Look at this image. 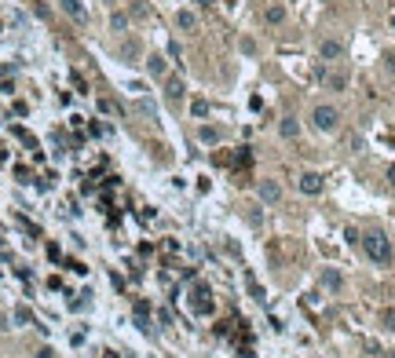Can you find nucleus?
Returning <instances> with one entry per match:
<instances>
[{
  "mask_svg": "<svg viewBox=\"0 0 395 358\" xmlns=\"http://www.w3.org/2000/svg\"><path fill=\"white\" fill-rule=\"evenodd\" d=\"M201 139H205V143H216V139H220V132H216L212 125H205V128H201Z\"/></svg>",
  "mask_w": 395,
  "mask_h": 358,
  "instance_id": "4468645a",
  "label": "nucleus"
},
{
  "mask_svg": "<svg viewBox=\"0 0 395 358\" xmlns=\"http://www.w3.org/2000/svg\"><path fill=\"white\" fill-rule=\"evenodd\" d=\"M311 121H315V128H318V132H333V128H337V121H341V114H337L333 106H315Z\"/></svg>",
  "mask_w": 395,
  "mask_h": 358,
  "instance_id": "f03ea898",
  "label": "nucleus"
},
{
  "mask_svg": "<svg viewBox=\"0 0 395 358\" xmlns=\"http://www.w3.org/2000/svg\"><path fill=\"white\" fill-rule=\"evenodd\" d=\"M194 117H205V114H209V102H205V99H194Z\"/></svg>",
  "mask_w": 395,
  "mask_h": 358,
  "instance_id": "ddd939ff",
  "label": "nucleus"
},
{
  "mask_svg": "<svg viewBox=\"0 0 395 358\" xmlns=\"http://www.w3.org/2000/svg\"><path fill=\"white\" fill-rule=\"evenodd\" d=\"M15 322H22V325H30V322H33V314H30V311H26V307H18V311H15Z\"/></svg>",
  "mask_w": 395,
  "mask_h": 358,
  "instance_id": "2eb2a0df",
  "label": "nucleus"
},
{
  "mask_svg": "<svg viewBox=\"0 0 395 358\" xmlns=\"http://www.w3.org/2000/svg\"><path fill=\"white\" fill-rule=\"evenodd\" d=\"M176 22H180V30H194V11H180V15H176Z\"/></svg>",
  "mask_w": 395,
  "mask_h": 358,
  "instance_id": "9b49d317",
  "label": "nucleus"
},
{
  "mask_svg": "<svg viewBox=\"0 0 395 358\" xmlns=\"http://www.w3.org/2000/svg\"><path fill=\"white\" fill-rule=\"evenodd\" d=\"M147 70H150V77H165V59H161V55H150Z\"/></svg>",
  "mask_w": 395,
  "mask_h": 358,
  "instance_id": "1a4fd4ad",
  "label": "nucleus"
},
{
  "mask_svg": "<svg viewBox=\"0 0 395 358\" xmlns=\"http://www.w3.org/2000/svg\"><path fill=\"white\" fill-rule=\"evenodd\" d=\"M110 22H114V30H125V26H128V18H125V15H114Z\"/></svg>",
  "mask_w": 395,
  "mask_h": 358,
  "instance_id": "f3484780",
  "label": "nucleus"
},
{
  "mask_svg": "<svg viewBox=\"0 0 395 358\" xmlns=\"http://www.w3.org/2000/svg\"><path fill=\"white\" fill-rule=\"evenodd\" d=\"M381 318H384V325H388V329H395V311H384Z\"/></svg>",
  "mask_w": 395,
  "mask_h": 358,
  "instance_id": "a211bd4d",
  "label": "nucleus"
},
{
  "mask_svg": "<svg viewBox=\"0 0 395 358\" xmlns=\"http://www.w3.org/2000/svg\"><path fill=\"white\" fill-rule=\"evenodd\" d=\"M388 70H395V55H388Z\"/></svg>",
  "mask_w": 395,
  "mask_h": 358,
  "instance_id": "412c9836",
  "label": "nucleus"
},
{
  "mask_svg": "<svg viewBox=\"0 0 395 358\" xmlns=\"http://www.w3.org/2000/svg\"><path fill=\"white\" fill-rule=\"evenodd\" d=\"M300 190H304V194H318V190H322V176H318V172L300 176Z\"/></svg>",
  "mask_w": 395,
  "mask_h": 358,
  "instance_id": "7ed1b4c3",
  "label": "nucleus"
},
{
  "mask_svg": "<svg viewBox=\"0 0 395 358\" xmlns=\"http://www.w3.org/2000/svg\"><path fill=\"white\" fill-rule=\"evenodd\" d=\"M362 249H366V256H370L373 263H381V267H388V263L395 260V252H392V241L384 238L381 230H370L362 238Z\"/></svg>",
  "mask_w": 395,
  "mask_h": 358,
  "instance_id": "f257e3e1",
  "label": "nucleus"
},
{
  "mask_svg": "<svg viewBox=\"0 0 395 358\" xmlns=\"http://www.w3.org/2000/svg\"><path fill=\"white\" fill-rule=\"evenodd\" d=\"M392 358H395V355H392Z\"/></svg>",
  "mask_w": 395,
  "mask_h": 358,
  "instance_id": "4be33fe9",
  "label": "nucleus"
},
{
  "mask_svg": "<svg viewBox=\"0 0 395 358\" xmlns=\"http://www.w3.org/2000/svg\"><path fill=\"white\" fill-rule=\"evenodd\" d=\"M278 132H282V135H286V139H296V132H300V125H296L293 117H286V121H282V125H278Z\"/></svg>",
  "mask_w": 395,
  "mask_h": 358,
  "instance_id": "9d476101",
  "label": "nucleus"
},
{
  "mask_svg": "<svg viewBox=\"0 0 395 358\" xmlns=\"http://www.w3.org/2000/svg\"><path fill=\"white\" fill-rule=\"evenodd\" d=\"M198 4H201V7H212V4H216V0H198Z\"/></svg>",
  "mask_w": 395,
  "mask_h": 358,
  "instance_id": "aec40b11",
  "label": "nucleus"
},
{
  "mask_svg": "<svg viewBox=\"0 0 395 358\" xmlns=\"http://www.w3.org/2000/svg\"><path fill=\"white\" fill-rule=\"evenodd\" d=\"M165 91H168V99H172V102H180L183 99V81L180 77H168L165 81Z\"/></svg>",
  "mask_w": 395,
  "mask_h": 358,
  "instance_id": "423d86ee",
  "label": "nucleus"
},
{
  "mask_svg": "<svg viewBox=\"0 0 395 358\" xmlns=\"http://www.w3.org/2000/svg\"><path fill=\"white\" fill-rule=\"evenodd\" d=\"M326 84H329L333 91H344V88H347V77H344V73H333V77H329Z\"/></svg>",
  "mask_w": 395,
  "mask_h": 358,
  "instance_id": "f8f14e48",
  "label": "nucleus"
},
{
  "mask_svg": "<svg viewBox=\"0 0 395 358\" xmlns=\"http://www.w3.org/2000/svg\"><path fill=\"white\" fill-rule=\"evenodd\" d=\"M263 18H267V22H271V26H278V22H286V7H282V4H271V7H267V11H263Z\"/></svg>",
  "mask_w": 395,
  "mask_h": 358,
  "instance_id": "6e6552de",
  "label": "nucleus"
},
{
  "mask_svg": "<svg viewBox=\"0 0 395 358\" xmlns=\"http://www.w3.org/2000/svg\"><path fill=\"white\" fill-rule=\"evenodd\" d=\"M59 4H62V11L70 15V18H77V22H84V18H88V15H84V4H81V0H59Z\"/></svg>",
  "mask_w": 395,
  "mask_h": 358,
  "instance_id": "20e7f679",
  "label": "nucleus"
},
{
  "mask_svg": "<svg viewBox=\"0 0 395 358\" xmlns=\"http://www.w3.org/2000/svg\"><path fill=\"white\" fill-rule=\"evenodd\" d=\"M260 197H263V201H278V197H282L275 179H263V183H260Z\"/></svg>",
  "mask_w": 395,
  "mask_h": 358,
  "instance_id": "39448f33",
  "label": "nucleus"
},
{
  "mask_svg": "<svg viewBox=\"0 0 395 358\" xmlns=\"http://www.w3.org/2000/svg\"><path fill=\"white\" fill-rule=\"evenodd\" d=\"M341 41H322V59L326 62H333V59H341Z\"/></svg>",
  "mask_w": 395,
  "mask_h": 358,
  "instance_id": "0eeeda50",
  "label": "nucleus"
},
{
  "mask_svg": "<svg viewBox=\"0 0 395 358\" xmlns=\"http://www.w3.org/2000/svg\"><path fill=\"white\" fill-rule=\"evenodd\" d=\"M99 110H102V114H117V106H114L110 99H102V102H99Z\"/></svg>",
  "mask_w": 395,
  "mask_h": 358,
  "instance_id": "dca6fc26",
  "label": "nucleus"
},
{
  "mask_svg": "<svg viewBox=\"0 0 395 358\" xmlns=\"http://www.w3.org/2000/svg\"><path fill=\"white\" fill-rule=\"evenodd\" d=\"M37 358H51V351H48V347H41V351H37Z\"/></svg>",
  "mask_w": 395,
  "mask_h": 358,
  "instance_id": "6ab92c4d",
  "label": "nucleus"
}]
</instances>
